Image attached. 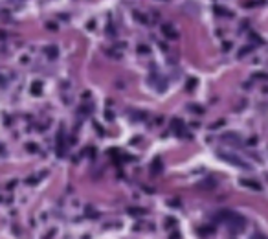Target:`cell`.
Segmentation results:
<instances>
[{"label":"cell","instance_id":"6da1fadb","mask_svg":"<svg viewBox=\"0 0 268 239\" xmlns=\"http://www.w3.org/2000/svg\"><path fill=\"white\" fill-rule=\"evenodd\" d=\"M242 184H248L250 188H255V190H259V184H257V182H252V180H242Z\"/></svg>","mask_w":268,"mask_h":239}]
</instances>
